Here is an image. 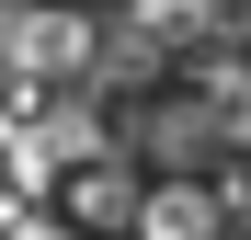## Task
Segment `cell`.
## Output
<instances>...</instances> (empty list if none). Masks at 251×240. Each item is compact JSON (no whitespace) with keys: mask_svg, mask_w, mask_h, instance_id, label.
<instances>
[{"mask_svg":"<svg viewBox=\"0 0 251 240\" xmlns=\"http://www.w3.org/2000/svg\"><path fill=\"white\" fill-rule=\"evenodd\" d=\"M217 217H228V194L194 183V172L137 183V206H126V229H137V240H217Z\"/></svg>","mask_w":251,"mask_h":240,"instance_id":"6da1fadb","label":"cell"},{"mask_svg":"<svg viewBox=\"0 0 251 240\" xmlns=\"http://www.w3.org/2000/svg\"><path fill=\"white\" fill-rule=\"evenodd\" d=\"M57 194H69L80 229H126V206H137V160H80Z\"/></svg>","mask_w":251,"mask_h":240,"instance_id":"7a4b0ae2","label":"cell"},{"mask_svg":"<svg viewBox=\"0 0 251 240\" xmlns=\"http://www.w3.org/2000/svg\"><path fill=\"white\" fill-rule=\"evenodd\" d=\"M57 240H69V229H57Z\"/></svg>","mask_w":251,"mask_h":240,"instance_id":"3957f363","label":"cell"}]
</instances>
